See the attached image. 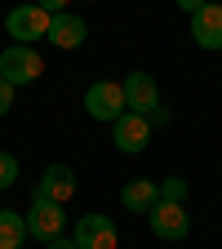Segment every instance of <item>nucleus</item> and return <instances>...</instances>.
Returning <instances> with one entry per match:
<instances>
[{
	"instance_id": "nucleus-9",
	"label": "nucleus",
	"mask_w": 222,
	"mask_h": 249,
	"mask_svg": "<svg viewBox=\"0 0 222 249\" xmlns=\"http://www.w3.org/2000/svg\"><path fill=\"white\" fill-rule=\"evenodd\" d=\"M36 196L40 200H53V205H67L76 196V174H71V165H49L40 174V182H36Z\"/></svg>"
},
{
	"instance_id": "nucleus-2",
	"label": "nucleus",
	"mask_w": 222,
	"mask_h": 249,
	"mask_svg": "<svg viewBox=\"0 0 222 249\" xmlns=\"http://www.w3.org/2000/svg\"><path fill=\"white\" fill-rule=\"evenodd\" d=\"M85 111L93 116V120H102V124H116L124 111V85L120 80H98V85H89L85 89Z\"/></svg>"
},
{
	"instance_id": "nucleus-11",
	"label": "nucleus",
	"mask_w": 222,
	"mask_h": 249,
	"mask_svg": "<svg viewBox=\"0 0 222 249\" xmlns=\"http://www.w3.org/2000/svg\"><path fill=\"white\" fill-rule=\"evenodd\" d=\"M191 40L200 49H222V5H209L191 14Z\"/></svg>"
},
{
	"instance_id": "nucleus-12",
	"label": "nucleus",
	"mask_w": 222,
	"mask_h": 249,
	"mask_svg": "<svg viewBox=\"0 0 222 249\" xmlns=\"http://www.w3.org/2000/svg\"><path fill=\"white\" fill-rule=\"evenodd\" d=\"M120 200H124V209L147 213L155 200H160V182H151V178H129V182L120 187Z\"/></svg>"
},
{
	"instance_id": "nucleus-5",
	"label": "nucleus",
	"mask_w": 222,
	"mask_h": 249,
	"mask_svg": "<svg viewBox=\"0 0 222 249\" xmlns=\"http://www.w3.org/2000/svg\"><path fill=\"white\" fill-rule=\"evenodd\" d=\"M147 223H151V231L160 236V240H182L187 231H191V218H187V209L173 205V200H155V205L147 209Z\"/></svg>"
},
{
	"instance_id": "nucleus-4",
	"label": "nucleus",
	"mask_w": 222,
	"mask_h": 249,
	"mask_svg": "<svg viewBox=\"0 0 222 249\" xmlns=\"http://www.w3.org/2000/svg\"><path fill=\"white\" fill-rule=\"evenodd\" d=\"M62 227H67V213H62V205L53 200H40V196H31V213H27V236H36V240H58Z\"/></svg>"
},
{
	"instance_id": "nucleus-19",
	"label": "nucleus",
	"mask_w": 222,
	"mask_h": 249,
	"mask_svg": "<svg viewBox=\"0 0 222 249\" xmlns=\"http://www.w3.org/2000/svg\"><path fill=\"white\" fill-rule=\"evenodd\" d=\"M49 249H80L76 240H67V236H58V240H49Z\"/></svg>"
},
{
	"instance_id": "nucleus-17",
	"label": "nucleus",
	"mask_w": 222,
	"mask_h": 249,
	"mask_svg": "<svg viewBox=\"0 0 222 249\" xmlns=\"http://www.w3.org/2000/svg\"><path fill=\"white\" fill-rule=\"evenodd\" d=\"M36 5H40L45 14H67V5H71V0H36Z\"/></svg>"
},
{
	"instance_id": "nucleus-15",
	"label": "nucleus",
	"mask_w": 222,
	"mask_h": 249,
	"mask_svg": "<svg viewBox=\"0 0 222 249\" xmlns=\"http://www.w3.org/2000/svg\"><path fill=\"white\" fill-rule=\"evenodd\" d=\"M14 182H18V156L0 151V192H5V187H14Z\"/></svg>"
},
{
	"instance_id": "nucleus-13",
	"label": "nucleus",
	"mask_w": 222,
	"mask_h": 249,
	"mask_svg": "<svg viewBox=\"0 0 222 249\" xmlns=\"http://www.w3.org/2000/svg\"><path fill=\"white\" fill-rule=\"evenodd\" d=\"M22 240H27V218L0 209V249H22Z\"/></svg>"
},
{
	"instance_id": "nucleus-10",
	"label": "nucleus",
	"mask_w": 222,
	"mask_h": 249,
	"mask_svg": "<svg viewBox=\"0 0 222 249\" xmlns=\"http://www.w3.org/2000/svg\"><path fill=\"white\" fill-rule=\"evenodd\" d=\"M45 40H53L58 49H80V45L89 40V27H85L80 14L67 9V14H53V18H49V36H45Z\"/></svg>"
},
{
	"instance_id": "nucleus-14",
	"label": "nucleus",
	"mask_w": 222,
	"mask_h": 249,
	"mask_svg": "<svg viewBox=\"0 0 222 249\" xmlns=\"http://www.w3.org/2000/svg\"><path fill=\"white\" fill-rule=\"evenodd\" d=\"M160 200L182 205V200H187V178H178V174H173V178H165V182H160Z\"/></svg>"
},
{
	"instance_id": "nucleus-8",
	"label": "nucleus",
	"mask_w": 222,
	"mask_h": 249,
	"mask_svg": "<svg viewBox=\"0 0 222 249\" xmlns=\"http://www.w3.org/2000/svg\"><path fill=\"white\" fill-rule=\"evenodd\" d=\"M71 240L80 245V249H116V223L107 213H85L80 223H76V231H71Z\"/></svg>"
},
{
	"instance_id": "nucleus-3",
	"label": "nucleus",
	"mask_w": 222,
	"mask_h": 249,
	"mask_svg": "<svg viewBox=\"0 0 222 249\" xmlns=\"http://www.w3.org/2000/svg\"><path fill=\"white\" fill-rule=\"evenodd\" d=\"M49 18L53 14H45L36 0H31V5H14L9 18H5V31L14 36V45H31V40L49 36Z\"/></svg>"
},
{
	"instance_id": "nucleus-18",
	"label": "nucleus",
	"mask_w": 222,
	"mask_h": 249,
	"mask_svg": "<svg viewBox=\"0 0 222 249\" xmlns=\"http://www.w3.org/2000/svg\"><path fill=\"white\" fill-rule=\"evenodd\" d=\"M209 0H178V9H187V14H196V9H205Z\"/></svg>"
},
{
	"instance_id": "nucleus-7",
	"label": "nucleus",
	"mask_w": 222,
	"mask_h": 249,
	"mask_svg": "<svg viewBox=\"0 0 222 249\" xmlns=\"http://www.w3.org/2000/svg\"><path fill=\"white\" fill-rule=\"evenodd\" d=\"M111 142H116L124 156H138V151L151 142V120L138 116V111H124V116L111 124Z\"/></svg>"
},
{
	"instance_id": "nucleus-6",
	"label": "nucleus",
	"mask_w": 222,
	"mask_h": 249,
	"mask_svg": "<svg viewBox=\"0 0 222 249\" xmlns=\"http://www.w3.org/2000/svg\"><path fill=\"white\" fill-rule=\"evenodd\" d=\"M120 85H124V107H129V111L151 116L155 107H160V85H155L151 71H129Z\"/></svg>"
},
{
	"instance_id": "nucleus-1",
	"label": "nucleus",
	"mask_w": 222,
	"mask_h": 249,
	"mask_svg": "<svg viewBox=\"0 0 222 249\" xmlns=\"http://www.w3.org/2000/svg\"><path fill=\"white\" fill-rule=\"evenodd\" d=\"M45 71V62L40 53L31 49V45H9V49H0V80H9L14 89L18 85H36Z\"/></svg>"
},
{
	"instance_id": "nucleus-16",
	"label": "nucleus",
	"mask_w": 222,
	"mask_h": 249,
	"mask_svg": "<svg viewBox=\"0 0 222 249\" xmlns=\"http://www.w3.org/2000/svg\"><path fill=\"white\" fill-rule=\"evenodd\" d=\"M9 107H14V85L0 80V116H9Z\"/></svg>"
}]
</instances>
